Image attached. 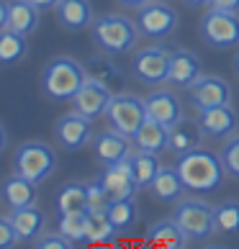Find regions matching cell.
I'll list each match as a JSON object with an SVG mask.
<instances>
[{
	"label": "cell",
	"mask_w": 239,
	"mask_h": 249,
	"mask_svg": "<svg viewBox=\"0 0 239 249\" xmlns=\"http://www.w3.org/2000/svg\"><path fill=\"white\" fill-rule=\"evenodd\" d=\"M75 211H88V185L67 182L57 193V213H75Z\"/></svg>",
	"instance_id": "obj_30"
},
{
	"label": "cell",
	"mask_w": 239,
	"mask_h": 249,
	"mask_svg": "<svg viewBox=\"0 0 239 249\" xmlns=\"http://www.w3.org/2000/svg\"><path fill=\"white\" fill-rule=\"evenodd\" d=\"M116 234L118 229L111 224L106 211H88V244H108Z\"/></svg>",
	"instance_id": "obj_31"
},
{
	"label": "cell",
	"mask_w": 239,
	"mask_h": 249,
	"mask_svg": "<svg viewBox=\"0 0 239 249\" xmlns=\"http://www.w3.org/2000/svg\"><path fill=\"white\" fill-rule=\"evenodd\" d=\"M175 170L190 193H214L221 188L226 178L221 157L203 149V146H198V149L188 154H180L175 162Z\"/></svg>",
	"instance_id": "obj_1"
},
{
	"label": "cell",
	"mask_w": 239,
	"mask_h": 249,
	"mask_svg": "<svg viewBox=\"0 0 239 249\" xmlns=\"http://www.w3.org/2000/svg\"><path fill=\"white\" fill-rule=\"evenodd\" d=\"M21 239H18L16 229H13V221L11 216H0V249H13Z\"/></svg>",
	"instance_id": "obj_37"
},
{
	"label": "cell",
	"mask_w": 239,
	"mask_h": 249,
	"mask_svg": "<svg viewBox=\"0 0 239 249\" xmlns=\"http://www.w3.org/2000/svg\"><path fill=\"white\" fill-rule=\"evenodd\" d=\"M57 231H62L72 244H85V242H88V211L59 213Z\"/></svg>",
	"instance_id": "obj_32"
},
{
	"label": "cell",
	"mask_w": 239,
	"mask_h": 249,
	"mask_svg": "<svg viewBox=\"0 0 239 249\" xmlns=\"http://www.w3.org/2000/svg\"><path fill=\"white\" fill-rule=\"evenodd\" d=\"M219 157H221L224 170H226L229 178L239 180V134L229 136V139L224 142V146H221V152H219Z\"/></svg>",
	"instance_id": "obj_34"
},
{
	"label": "cell",
	"mask_w": 239,
	"mask_h": 249,
	"mask_svg": "<svg viewBox=\"0 0 239 249\" xmlns=\"http://www.w3.org/2000/svg\"><path fill=\"white\" fill-rule=\"evenodd\" d=\"M100 180H103L111 200L129 198V196H136V193H139V182H136V178H134V170H131V162L129 160L116 162V164H111V167H103Z\"/></svg>",
	"instance_id": "obj_18"
},
{
	"label": "cell",
	"mask_w": 239,
	"mask_h": 249,
	"mask_svg": "<svg viewBox=\"0 0 239 249\" xmlns=\"http://www.w3.org/2000/svg\"><path fill=\"white\" fill-rule=\"evenodd\" d=\"M85 70H88V77L100 82V85H106L108 90H113V93H121L126 80H124V72L118 70V64L111 62L108 57H93L90 62H85Z\"/></svg>",
	"instance_id": "obj_26"
},
{
	"label": "cell",
	"mask_w": 239,
	"mask_h": 249,
	"mask_svg": "<svg viewBox=\"0 0 239 249\" xmlns=\"http://www.w3.org/2000/svg\"><path fill=\"white\" fill-rule=\"evenodd\" d=\"M134 146L144 152H154V154L170 152V126L147 116V121L134 134Z\"/></svg>",
	"instance_id": "obj_20"
},
{
	"label": "cell",
	"mask_w": 239,
	"mask_h": 249,
	"mask_svg": "<svg viewBox=\"0 0 239 249\" xmlns=\"http://www.w3.org/2000/svg\"><path fill=\"white\" fill-rule=\"evenodd\" d=\"M41 21V11L29 0H8V26L5 29H13L23 36H31L39 29Z\"/></svg>",
	"instance_id": "obj_22"
},
{
	"label": "cell",
	"mask_w": 239,
	"mask_h": 249,
	"mask_svg": "<svg viewBox=\"0 0 239 249\" xmlns=\"http://www.w3.org/2000/svg\"><path fill=\"white\" fill-rule=\"evenodd\" d=\"M54 13H57V23L64 31H85L93 29L95 23L90 0H59Z\"/></svg>",
	"instance_id": "obj_17"
},
{
	"label": "cell",
	"mask_w": 239,
	"mask_h": 249,
	"mask_svg": "<svg viewBox=\"0 0 239 249\" xmlns=\"http://www.w3.org/2000/svg\"><path fill=\"white\" fill-rule=\"evenodd\" d=\"M208 8H219V11H237L239 13V0H208Z\"/></svg>",
	"instance_id": "obj_38"
},
{
	"label": "cell",
	"mask_w": 239,
	"mask_h": 249,
	"mask_svg": "<svg viewBox=\"0 0 239 249\" xmlns=\"http://www.w3.org/2000/svg\"><path fill=\"white\" fill-rule=\"evenodd\" d=\"M185 182H183V178L178 175L175 167H162L157 172V178H154L152 182V198H157L160 203H178L183 196H185Z\"/></svg>",
	"instance_id": "obj_25"
},
{
	"label": "cell",
	"mask_w": 239,
	"mask_h": 249,
	"mask_svg": "<svg viewBox=\"0 0 239 249\" xmlns=\"http://www.w3.org/2000/svg\"><path fill=\"white\" fill-rule=\"evenodd\" d=\"M111 224L118 229V231H126V229H134L136 221H139V206H136V196H129V198H116L108 203L106 208Z\"/></svg>",
	"instance_id": "obj_28"
},
{
	"label": "cell",
	"mask_w": 239,
	"mask_h": 249,
	"mask_svg": "<svg viewBox=\"0 0 239 249\" xmlns=\"http://www.w3.org/2000/svg\"><path fill=\"white\" fill-rule=\"evenodd\" d=\"M54 139L64 152H80L93 142V118L70 110L54 126Z\"/></svg>",
	"instance_id": "obj_10"
},
{
	"label": "cell",
	"mask_w": 239,
	"mask_h": 249,
	"mask_svg": "<svg viewBox=\"0 0 239 249\" xmlns=\"http://www.w3.org/2000/svg\"><path fill=\"white\" fill-rule=\"evenodd\" d=\"M144 106H147V116L154 118V121H162V124H178L180 118H185V113H183V103L180 98L172 93V90H152L149 95L144 98Z\"/></svg>",
	"instance_id": "obj_16"
},
{
	"label": "cell",
	"mask_w": 239,
	"mask_h": 249,
	"mask_svg": "<svg viewBox=\"0 0 239 249\" xmlns=\"http://www.w3.org/2000/svg\"><path fill=\"white\" fill-rule=\"evenodd\" d=\"M134 21L139 26L142 36H147L152 41H165L178 29V13L165 0H149L147 5H142L136 11Z\"/></svg>",
	"instance_id": "obj_9"
},
{
	"label": "cell",
	"mask_w": 239,
	"mask_h": 249,
	"mask_svg": "<svg viewBox=\"0 0 239 249\" xmlns=\"http://www.w3.org/2000/svg\"><path fill=\"white\" fill-rule=\"evenodd\" d=\"M129 162H131V170H134V178L139 182V190H149L157 172L162 170L160 164V154L154 152H144V149H136L129 154Z\"/></svg>",
	"instance_id": "obj_27"
},
{
	"label": "cell",
	"mask_w": 239,
	"mask_h": 249,
	"mask_svg": "<svg viewBox=\"0 0 239 249\" xmlns=\"http://www.w3.org/2000/svg\"><path fill=\"white\" fill-rule=\"evenodd\" d=\"M216 234H239V203L237 200H224L216 206Z\"/></svg>",
	"instance_id": "obj_33"
},
{
	"label": "cell",
	"mask_w": 239,
	"mask_h": 249,
	"mask_svg": "<svg viewBox=\"0 0 239 249\" xmlns=\"http://www.w3.org/2000/svg\"><path fill=\"white\" fill-rule=\"evenodd\" d=\"M106 121L111 128L121 131L126 136H131L139 131V126L147 121V106H144V98L139 95H131V93H113L111 103L106 108Z\"/></svg>",
	"instance_id": "obj_7"
},
{
	"label": "cell",
	"mask_w": 239,
	"mask_h": 249,
	"mask_svg": "<svg viewBox=\"0 0 239 249\" xmlns=\"http://www.w3.org/2000/svg\"><path fill=\"white\" fill-rule=\"evenodd\" d=\"M85 82H88L85 64L72 57H54L41 70V90L52 100H72Z\"/></svg>",
	"instance_id": "obj_3"
},
{
	"label": "cell",
	"mask_w": 239,
	"mask_h": 249,
	"mask_svg": "<svg viewBox=\"0 0 239 249\" xmlns=\"http://www.w3.org/2000/svg\"><path fill=\"white\" fill-rule=\"evenodd\" d=\"M11 221L21 242H36L47 231V213L36 206H23V208H11Z\"/></svg>",
	"instance_id": "obj_19"
},
{
	"label": "cell",
	"mask_w": 239,
	"mask_h": 249,
	"mask_svg": "<svg viewBox=\"0 0 239 249\" xmlns=\"http://www.w3.org/2000/svg\"><path fill=\"white\" fill-rule=\"evenodd\" d=\"M34 247H36V249H72L75 244H72L62 231H44V234L34 242Z\"/></svg>",
	"instance_id": "obj_36"
},
{
	"label": "cell",
	"mask_w": 239,
	"mask_h": 249,
	"mask_svg": "<svg viewBox=\"0 0 239 249\" xmlns=\"http://www.w3.org/2000/svg\"><path fill=\"white\" fill-rule=\"evenodd\" d=\"M172 218L180 224L190 242H208L216 234V206L203 198H180Z\"/></svg>",
	"instance_id": "obj_4"
},
{
	"label": "cell",
	"mask_w": 239,
	"mask_h": 249,
	"mask_svg": "<svg viewBox=\"0 0 239 249\" xmlns=\"http://www.w3.org/2000/svg\"><path fill=\"white\" fill-rule=\"evenodd\" d=\"M29 3H34L36 8H39V11H54L59 0H29Z\"/></svg>",
	"instance_id": "obj_39"
},
{
	"label": "cell",
	"mask_w": 239,
	"mask_h": 249,
	"mask_svg": "<svg viewBox=\"0 0 239 249\" xmlns=\"http://www.w3.org/2000/svg\"><path fill=\"white\" fill-rule=\"evenodd\" d=\"M57 170V152L47 142H23L13 154V172L23 175L34 182L49 180Z\"/></svg>",
	"instance_id": "obj_5"
},
{
	"label": "cell",
	"mask_w": 239,
	"mask_h": 249,
	"mask_svg": "<svg viewBox=\"0 0 239 249\" xmlns=\"http://www.w3.org/2000/svg\"><path fill=\"white\" fill-rule=\"evenodd\" d=\"M201 142H203V134L198 128V121H193V118H180L178 124L170 126V154H188L198 149Z\"/></svg>",
	"instance_id": "obj_23"
},
{
	"label": "cell",
	"mask_w": 239,
	"mask_h": 249,
	"mask_svg": "<svg viewBox=\"0 0 239 249\" xmlns=\"http://www.w3.org/2000/svg\"><path fill=\"white\" fill-rule=\"evenodd\" d=\"M131 142H134L131 136L116 131V128H106V131L93 136V154L103 167H111L116 162L129 160V154H131Z\"/></svg>",
	"instance_id": "obj_13"
},
{
	"label": "cell",
	"mask_w": 239,
	"mask_h": 249,
	"mask_svg": "<svg viewBox=\"0 0 239 249\" xmlns=\"http://www.w3.org/2000/svg\"><path fill=\"white\" fill-rule=\"evenodd\" d=\"M90 31H93V41L98 44V49H103L111 57L131 54L136 49V44H139V36H142L136 21H131L126 16H113V13L95 18Z\"/></svg>",
	"instance_id": "obj_2"
},
{
	"label": "cell",
	"mask_w": 239,
	"mask_h": 249,
	"mask_svg": "<svg viewBox=\"0 0 239 249\" xmlns=\"http://www.w3.org/2000/svg\"><path fill=\"white\" fill-rule=\"evenodd\" d=\"M8 149V131H5V126L0 124V154H3Z\"/></svg>",
	"instance_id": "obj_42"
},
{
	"label": "cell",
	"mask_w": 239,
	"mask_h": 249,
	"mask_svg": "<svg viewBox=\"0 0 239 249\" xmlns=\"http://www.w3.org/2000/svg\"><path fill=\"white\" fill-rule=\"evenodd\" d=\"M8 26V0H0V31Z\"/></svg>",
	"instance_id": "obj_41"
},
{
	"label": "cell",
	"mask_w": 239,
	"mask_h": 249,
	"mask_svg": "<svg viewBox=\"0 0 239 249\" xmlns=\"http://www.w3.org/2000/svg\"><path fill=\"white\" fill-rule=\"evenodd\" d=\"M198 34L211 49H219V52L234 49L239 47V13L208 8L198 23Z\"/></svg>",
	"instance_id": "obj_6"
},
{
	"label": "cell",
	"mask_w": 239,
	"mask_h": 249,
	"mask_svg": "<svg viewBox=\"0 0 239 249\" xmlns=\"http://www.w3.org/2000/svg\"><path fill=\"white\" fill-rule=\"evenodd\" d=\"M232 70H234V75L239 77V52L234 54V59H232Z\"/></svg>",
	"instance_id": "obj_43"
},
{
	"label": "cell",
	"mask_w": 239,
	"mask_h": 249,
	"mask_svg": "<svg viewBox=\"0 0 239 249\" xmlns=\"http://www.w3.org/2000/svg\"><path fill=\"white\" fill-rule=\"evenodd\" d=\"M108 203H111V196H108L103 180L95 178L93 182H88V211H106Z\"/></svg>",
	"instance_id": "obj_35"
},
{
	"label": "cell",
	"mask_w": 239,
	"mask_h": 249,
	"mask_svg": "<svg viewBox=\"0 0 239 249\" xmlns=\"http://www.w3.org/2000/svg\"><path fill=\"white\" fill-rule=\"evenodd\" d=\"M26 39L29 36L18 34L13 29H3L0 31V67H13L26 57Z\"/></svg>",
	"instance_id": "obj_29"
},
{
	"label": "cell",
	"mask_w": 239,
	"mask_h": 249,
	"mask_svg": "<svg viewBox=\"0 0 239 249\" xmlns=\"http://www.w3.org/2000/svg\"><path fill=\"white\" fill-rule=\"evenodd\" d=\"M203 75L198 54H193L190 49H172L170 54V72H167V82L178 90H188L193 82Z\"/></svg>",
	"instance_id": "obj_15"
},
{
	"label": "cell",
	"mask_w": 239,
	"mask_h": 249,
	"mask_svg": "<svg viewBox=\"0 0 239 249\" xmlns=\"http://www.w3.org/2000/svg\"><path fill=\"white\" fill-rule=\"evenodd\" d=\"M188 100L196 110L226 106L229 100H232V88H229V82L219 75H201L188 88Z\"/></svg>",
	"instance_id": "obj_12"
},
{
	"label": "cell",
	"mask_w": 239,
	"mask_h": 249,
	"mask_svg": "<svg viewBox=\"0 0 239 249\" xmlns=\"http://www.w3.org/2000/svg\"><path fill=\"white\" fill-rule=\"evenodd\" d=\"M111 98H113V90H108L106 85H100V82L88 77V82L72 98V110H77V113L95 121V118L106 116V108L111 103Z\"/></svg>",
	"instance_id": "obj_14"
},
{
	"label": "cell",
	"mask_w": 239,
	"mask_h": 249,
	"mask_svg": "<svg viewBox=\"0 0 239 249\" xmlns=\"http://www.w3.org/2000/svg\"><path fill=\"white\" fill-rule=\"evenodd\" d=\"M198 128L203 134V139H214V142H226L229 136H234L237 126H239V116L232 106H216V108H203L196 116Z\"/></svg>",
	"instance_id": "obj_11"
},
{
	"label": "cell",
	"mask_w": 239,
	"mask_h": 249,
	"mask_svg": "<svg viewBox=\"0 0 239 249\" xmlns=\"http://www.w3.org/2000/svg\"><path fill=\"white\" fill-rule=\"evenodd\" d=\"M118 5H124V8H131V11H139L142 5H147L149 0H116Z\"/></svg>",
	"instance_id": "obj_40"
},
{
	"label": "cell",
	"mask_w": 239,
	"mask_h": 249,
	"mask_svg": "<svg viewBox=\"0 0 239 249\" xmlns=\"http://www.w3.org/2000/svg\"><path fill=\"white\" fill-rule=\"evenodd\" d=\"M170 54L172 49H167L165 44H152V47L139 49L131 59V75L142 85H149V88L162 85V82H167Z\"/></svg>",
	"instance_id": "obj_8"
},
{
	"label": "cell",
	"mask_w": 239,
	"mask_h": 249,
	"mask_svg": "<svg viewBox=\"0 0 239 249\" xmlns=\"http://www.w3.org/2000/svg\"><path fill=\"white\" fill-rule=\"evenodd\" d=\"M147 242L154 247H162V249H183V247H188L190 239L185 236V231L180 229L175 218H162L147 229Z\"/></svg>",
	"instance_id": "obj_24"
},
{
	"label": "cell",
	"mask_w": 239,
	"mask_h": 249,
	"mask_svg": "<svg viewBox=\"0 0 239 249\" xmlns=\"http://www.w3.org/2000/svg\"><path fill=\"white\" fill-rule=\"evenodd\" d=\"M185 3L193 8H201V5H208V0H185Z\"/></svg>",
	"instance_id": "obj_44"
},
{
	"label": "cell",
	"mask_w": 239,
	"mask_h": 249,
	"mask_svg": "<svg viewBox=\"0 0 239 249\" xmlns=\"http://www.w3.org/2000/svg\"><path fill=\"white\" fill-rule=\"evenodd\" d=\"M3 200L8 203V208H23V206H34L39 198V182H34L23 175L13 172L11 178H5L3 182Z\"/></svg>",
	"instance_id": "obj_21"
}]
</instances>
